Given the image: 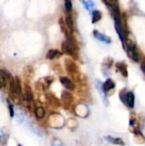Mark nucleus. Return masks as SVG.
I'll return each mask as SVG.
<instances>
[{"label":"nucleus","instance_id":"dca6fc26","mask_svg":"<svg viewBox=\"0 0 145 146\" xmlns=\"http://www.w3.org/2000/svg\"><path fill=\"white\" fill-rule=\"evenodd\" d=\"M116 69L121 74V75L125 78L128 76V71H127V66L125 62H119L115 64Z\"/></svg>","mask_w":145,"mask_h":146},{"label":"nucleus","instance_id":"cd10ccee","mask_svg":"<svg viewBox=\"0 0 145 146\" xmlns=\"http://www.w3.org/2000/svg\"><path fill=\"white\" fill-rule=\"evenodd\" d=\"M18 146H21V145H18Z\"/></svg>","mask_w":145,"mask_h":146},{"label":"nucleus","instance_id":"2eb2a0df","mask_svg":"<svg viewBox=\"0 0 145 146\" xmlns=\"http://www.w3.org/2000/svg\"><path fill=\"white\" fill-rule=\"evenodd\" d=\"M62 56V52L59 51L56 49H51V50H48V52L46 54V58L49 60H54V59L61 57Z\"/></svg>","mask_w":145,"mask_h":146},{"label":"nucleus","instance_id":"6e6552de","mask_svg":"<svg viewBox=\"0 0 145 146\" xmlns=\"http://www.w3.org/2000/svg\"><path fill=\"white\" fill-rule=\"evenodd\" d=\"M96 87H97V91H98V92H99V94H100V96H101V98H102V100H103V104H104L106 106H108V105H109L108 95L104 92V91H103V83H102L99 80H96Z\"/></svg>","mask_w":145,"mask_h":146},{"label":"nucleus","instance_id":"6ab92c4d","mask_svg":"<svg viewBox=\"0 0 145 146\" xmlns=\"http://www.w3.org/2000/svg\"><path fill=\"white\" fill-rule=\"evenodd\" d=\"M65 22H66V25L68 27V28L69 29L70 32H72L73 30V27H74V24H73V21L72 19V16L69 15V13L67 14L66 15V18H65Z\"/></svg>","mask_w":145,"mask_h":146},{"label":"nucleus","instance_id":"f3484780","mask_svg":"<svg viewBox=\"0 0 145 146\" xmlns=\"http://www.w3.org/2000/svg\"><path fill=\"white\" fill-rule=\"evenodd\" d=\"M24 98L27 102H32L33 100V94L32 92V90L30 86L27 85L25 86V91H24Z\"/></svg>","mask_w":145,"mask_h":146},{"label":"nucleus","instance_id":"b1692460","mask_svg":"<svg viewBox=\"0 0 145 146\" xmlns=\"http://www.w3.org/2000/svg\"><path fill=\"white\" fill-rule=\"evenodd\" d=\"M64 3H65V9L68 11V13H69L72 9H73V4L71 0H64Z\"/></svg>","mask_w":145,"mask_h":146},{"label":"nucleus","instance_id":"ddd939ff","mask_svg":"<svg viewBox=\"0 0 145 146\" xmlns=\"http://www.w3.org/2000/svg\"><path fill=\"white\" fill-rule=\"evenodd\" d=\"M9 140V130L0 128V146H6Z\"/></svg>","mask_w":145,"mask_h":146},{"label":"nucleus","instance_id":"7ed1b4c3","mask_svg":"<svg viewBox=\"0 0 145 146\" xmlns=\"http://www.w3.org/2000/svg\"><path fill=\"white\" fill-rule=\"evenodd\" d=\"M62 53L71 56H75L77 55L76 46L74 42L72 40V38L66 39L62 43Z\"/></svg>","mask_w":145,"mask_h":146},{"label":"nucleus","instance_id":"20e7f679","mask_svg":"<svg viewBox=\"0 0 145 146\" xmlns=\"http://www.w3.org/2000/svg\"><path fill=\"white\" fill-rule=\"evenodd\" d=\"M48 122L51 127L54 128H61L63 127L64 120L63 117L58 114V113H53L51 114L48 118Z\"/></svg>","mask_w":145,"mask_h":146},{"label":"nucleus","instance_id":"a878e982","mask_svg":"<svg viewBox=\"0 0 145 146\" xmlns=\"http://www.w3.org/2000/svg\"><path fill=\"white\" fill-rule=\"evenodd\" d=\"M51 145L52 146H65L62 143V141L61 140H59L58 139H55L53 141H52V143H51Z\"/></svg>","mask_w":145,"mask_h":146},{"label":"nucleus","instance_id":"423d86ee","mask_svg":"<svg viewBox=\"0 0 145 146\" xmlns=\"http://www.w3.org/2000/svg\"><path fill=\"white\" fill-rule=\"evenodd\" d=\"M9 83H10V91L14 93V94H20L21 92V82L20 80L17 77L15 78H11L9 80Z\"/></svg>","mask_w":145,"mask_h":146},{"label":"nucleus","instance_id":"9d476101","mask_svg":"<svg viewBox=\"0 0 145 146\" xmlns=\"http://www.w3.org/2000/svg\"><path fill=\"white\" fill-rule=\"evenodd\" d=\"M126 52H127V55L134 62H138L140 61V54L137 49V47H134V48H131V49H127L126 50Z\"/></svg>","mask_w":145,"mask_h":146},{"label":"nucleus","instance_id":"39448f33","mask_svg":"<svg viewBox=\"0 0 145 146\" xmlns=\"http://www.w3.org/2000/svg\"><path fill=\"white\" fill-rule=\"evenodd\" d=\"M73 102V95L67 91H63L62 93V105L65 110H69Z\"/></svg>","mask_w":145,"mask_h":146},{"label":"nucleus","instance_id":"a211bd4d","mask_svg":"<svg viewBox=\"0 0 145 146\" xmlns=\"http://www.w3.org/2000/svg\"><path fill=\"white\" fill-rule=\"evenodd\" d=\"M103 18V14L100 10H97V9H95L92 11L91 13V21L92 23H97L99 21H101Z\"/></svg>","mask_w":145,"mask_h":146},{"label":"nucleus","instance_id":"f257e3e1","mask_svg":"<svg viewBox=\"0 0 145 146\" xmlns=\"http://www.w3.org/2000/svg\"><path fill=\"white\" fill-rule=\"evenodd\" d=\"M64 64H65L66 71L70 75V77L76 81H80L81 80V74L79 72V68L78 65L76 64V62L74 61H73L72 59L66 58Z\"/></svg>","mask_w":145,"mask_h":146},{"label":"nucleus","instance_id":"5701e85b","mask_svg":"<svg viewBox=\"0 0 145 146\" xmlns=\"http://www.w3.org/2000/svg\"><path fill=\"white\" fill-rule=\"evenodd\" d=\"M106 2V3L111 7V9H119L118 6V0H104Z\"/></svg>","mask_w":145,"mask_h":146},{"label":"nucleus","instance_id":"4be33fe9","mask_svg":"<svg viewBox=\"0 0 145 146\" xmlns=\"http://www.w3.org/2000/svg\"><path fill=\"white\" fill-rule=\"evenodd\" d=\"M82 2H83V3L85 5V9H88V10H91L95 6V3H94L93 0H83Z\"/></svg>","mask_w":145,"mask_h":146},{"label":"nucleus","instance_id":"bb28decb","mask_svg":"<svg viewBox=\"0 0 145 146\" xmlns=\"http://www.w3.org/2000/svg\"><path fill=\"white\" fill-rule=\"evenodd\" d=\"M141 70H142V72L144 73V74L145 75V59L141 63Z\"/></svg>","mask_w":145,"mask_h":146},{"label":"nucleus","instance_id":"4468645a","mask_svg":"<svg viewBox=\"0 0 145 146\" xmlns=\"http://www.w3.org/2000/svg\"><path fill=\"white\" fill-rule=\"evenodd\" d=\"M115 83L112 79H107V80L104 83H103V89L107 95L109 92L115 89Z\"/></svg>","mask_w":145,"mask_h":146},{"label":"nucleus","instance_id":"1a4fd4ad","mask_svg":"<svg viewBox=\"0 0 145 146\" xmlns=\"http://www.w3.org/2000/svg\"><path fill=\"white\" fill-rule=\"evenodd\" d=\"M104 140L107 141L108 143L109 144H112V145H121V146H125V142L123 141V139L121 138H116V137H113V136H104L103 137Z\"/></svg>","mask_w":145,"mask_h":146},{"label":"nucleus","instance_id":"0eeeda50","mask_svg":"<svg viewBox=\"0 0 145 146\" xmlns=\"http://www.w3.org/2000/svg\"><path fill=\"white\" fill-rule=\"evenodd\" d=\"M60 82L67 90H68L70 92L74 91L75 85H74L73 81L71 79H69L68 77H67V76H61L60 77Z\"/></svg>","mask_w":145,"mask_h":146},{"label":"nucleus","instance_id":"412c9836","mask_svg":"<svg viewBox=\"0 0 145 146\" xmlns=\"http://www.w3.org/2000/svg\"><path fill=\"white\" fill-rule=\"evenodd\" d=\"M34 113L38 119H43L45 115V110L43 107H37Z\"/></svg>","mask_w":145,"mask_h":146},{"label":"nucleus","instance_id":"393cba45","mask_svg":"<svg viewBox=\"0 0 145 146\" xmlns=\"http://www.w3.org/2000/svg\"><path fill=\"white\" fill-rule=\"evenodd\" d=\"M7 103H8L9 110V115H10V116H11V117H13V116H14V115H15V110H14V107L12 106L11 103H10L9 100H7Z\"/></svg>","mask_w":145,"mask_h":146},{"label":"nucleus","instance_id":"f03ea898","mask_svg":"<svg viewBox=\"0 0 145 146\" xmlns=\"http://www.w3.org/2000/svg\"><path fill=\"white\" fill-rule=\"evenodd\" d=\"M120 98L121 102L130 109H133L135 105V95L132 91L126 92V89H123L120 92Z\"/></svg>","mask_w":145,"mask_h":146},{"label":"nucleus","instance_id":"aec40b11","mask_svg":"<svg viewBox=\"0 0 145 146\" xmlns=\"http://www.w3.org/2000/svg\"><path fill=\"white\" fill-rule=\"evenodd\" d=\"M48 100L49 102L50 103V104H52L53 106H56V107H59L61 105V103L60 101L57 99L56 97H55L53 94H49L48 95Z\"/></svg>","mask_w":145,"mask_h":146},{"label":"nucleus","instance_id":"f8f14e48","mask_svg":"<svg viewBox=\"0 0 145 146\" xmlns=\"http://www.w3.org/2000/svg\"><path fill=\"white\" fill-rule=\"evenodd\" d=\"M59 25H60V27H61V31L62 32V33L64 34V36L66 37V39H70L71 37H70V31L69 29L68 28L67 25H66V22H65V20L61 17L59 19Z\"/></svg>","mask_w":145,"mask_h":146},{"label":"nucleus","instance_id":"9b49d317","mask_svg":"<svg viewBox=\"0 0 145 146\" xmlns=\"http://www.w3.org/2000/svg\"><path fill=\"white\" fill-rule=\"evenodd\" d=\"M93 35H94V37H95L97 39H98V40L101 41V42H103V43H106V44H110V43H111V38H110L109 37H108L107 35H105V34L100 33L98 30H96V29H95V30L93 31Z\"/></svg>","mask_w":145,"mask_h":146}]
</instances>
